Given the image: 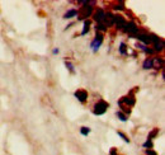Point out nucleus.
I'll list each match as a JSON object with an SVG mask.
<instances>
[{
	"mask_svg": "<svg viewBox=\"0 0 165 155\" xmlns=\"http://www.w3.org/2000/svg\"><path fill=\"white\" fill-rule=\"evenodd\" d=\"M80 4L85 5V6H81V9H80V19H84V18H87V17H90L91 15V13H93V8L90 6V4H94V3H91V2H80Z\"/></svg>",
	"mask_w": 165,
	"mask_h": 155,
	"instance_id": "1",
	"label": "nucleus"
},
{
	"mask_svg": "<svg viewBox=\"0 0 165 155\" xmlns=\"http://www.w3.org/2000/svg\"><path fill=\"white\" fill-rule=\"evenodd\" d=\"M108 107H109V104L107 103V102L99 101V102L94 105V109H93V112H94V115H103Z\"/></svg>",
	"mask_w": 165,
	"mask_h": 155,
	"instance_id": "2",
	"label": "nucleus"
},
{
	"mask_svg": "<svg viewBox=\"0 0 165 155\" xmlns=\"http://www.w3.org/2000/svg\"><path fill=\"white\" fill-rule=\"evenodd\" d=\"M102 42H103V36L100 33H98L97 36H95V38H94V41L91 42V48L94 51H97L98 48H99V46L102 45Z\"/></svg>",
	"mask_w": 165,
	"mask_h": 155,
	"instance_id": "3",
	"label": "nucleus"
},
{
	"mask_svg": "<svg viewBox=\"0 0 165 155\" xmlns=\"http://www.w3.org/2000/svg\"><path fill=\"white\" fill-rule=\"evenodd\" d=\"M125 104H127L128 108L132 107V105L135 104V98H133L132 95H130V97H123V98H122V99L119 101V105H125Z\"/></svg>",
	"mask_w": 165,
	"mask_h": 155,
	"instance_id": "4",
	"label": "nucleus"
},
{
	"mask_svg": "<svg viewBox=\"0 0 165 155\" xmlns=\"http://www.w3.org/2000/svg\"><path fill=\"white\" fill-rule=\"evenodd\" d=\"M75 97H76L81 103H85V102H87V99H88V93H87L85 90L80 89V90H76V91H75Z\"/></svg>",
	"mask_w": 165,
	"mask_h": 155,
	"instance_id": "5",
	"label": "nucleus"
},
{
	"mask_svg": "<svg viewBox=\"0 0 165 155\" xmlns=\"http://www.w3.org/2000/svg\"><path fill=\"white\" fill-rule=\"evenodd\" d=\"M105 18H107V14L102 10V9H98L97 12H95V14H94V19L95 20H98V22L102 24L104 20H105Z\"/></svg>",
	"mask_w": 165,
	"mask_h": 155,
	"instance_id": "6",
	"label": "nucleus"
},
{
	"mask_svg": "<svg viewBox=\"0 0 165 155\" xmlns=\"http://www.w3.org/2000/svg\"><path fill=\"white\" fill-rule=\"evenodd\" d=\"M113 23H116L119 28L126 27V22H125V19L122 18V17H114V18H113Z\"/></svg>",
	"mask_w": 165,
	"mask_h": 155,
	"instance_id": "7",
	"label": "nucleus"
},
{
	"mask_svg": "<svg viewBox=\"0 0 165 155\" xmlns=\"http://www.w3.org/2000/svg\"><path fill=\"white\" fill-rule=\"evenodd\" d=\"M127 28H126V29H127V32L128 33H131V34H135V33H137V27H136V24L135 23H128L127 26H126Z\"/></svg>",
	"mask_w": 165,
	"mask_h": 155,
	"instance_id": "8",
	"label": "nucleus"
},
{
	"mask_svg": "<svg viewBox=\"0 0 165 155\" xmlns=\"http://www.w3.org/2000/svg\"><path fill=\"white\" fill-rule=\"evenodd\" d=\"M77 14V10L76 9H71V10H69L67 13H65V15H64V18H73V17H75Z\"/></svg>",
	"mask_w": 165,
	"mask_h": 155,
	"instance_id": "9",
	"label": "nucleus"
},
{
	"mask_svg": "<svg viewBox=\"0 0 165 155\" xmlns=\"http://www.w3.org/2000/svg\"><path fill=\"white\" fill-rule=\"evenodd\" d=\"M143 69H151L153 67V59H146L143 61Z\"/></svg>",
	"mask_w": 165,
	"mask_h": 155,
	"instance_id": "10",
	"label": "nucleus"
},
{
	"mask_svg": "<svg viewBox=\"0 0 165 155\" xmlns=\"http://www.w3.org/2000/svg\"><path fill=\"white\" fill-rule=\"evenodd\" d=\"M89 26H90V22L87 19L84 22V28H83V32H81V34H87L88 32H89Z\"/></svg>",
	"mask_w": 165,
	"mask_h": 155,
	"instance_id": "11",
	"label": "nucleus"
},
{
	"mask_svg": "<svg viewBox=\"0 0 165 155\" xmlns=\"http://www.w3.org/2000/svg\"><path fill=\"white\" fill-rule=\"evenodd\" d=\"M157 132H159V129H155L151 133H150V135H149V137H147V140H150V141H151V140H153V137H155L156 135H157Z\"/></svg>",
	"mask_w": 165,
	"mask_h": 155,
	"instance_id": "12",
	"label": "nucleus"
},
{
	"mask_svg": "<svg viewBox=\"0 0 165 155\" xmlns=\"http://www.w3.org/2000/svg\"><path fill=\"white\" fill-rule=\"evenodd\" d=\"M117 117L121 119V121H126V119H127V117H126V115H123V113H122V112L119 111V112H117Z\"/></svg>",
	"mask_w": 165,
	"mask_h": 155,
	"instance_id": "13",
	"label": "nucleus"
},
{
	"mask_svg": "<svg viewBox=\"0 0 165 155\" xmlns=\"http://www.w3.org/2000/svg\"><path fill=\"white\" fill-rule=\"evenodd\" d=\"M80 132H81V135H84V136H87V135H88V133L90 132V129H89V127H81Z\"/></svg>",
	"mask_w": 165,
	"mask_h": 155,
	"instance_id": "14",
	"label": "nucleus"
},
{
	"mask_svg": "<svg viewBox=\"0 0 165 155\" xmlns=\"http://www.w3.org/2000/svg\"><path fill=\"white\" fill-rule=\"evenodd\" d=\"M65 65H66V67H67V69L70 70V71H71V73H74V65H73V64H71V62L66 61V62H65Z\"/></svg>",
	"mask_w": 165,
	"mask_h": 155,
	"instance_id": "15",
	"label": "nucleus"
},
{
	"mask_svg": "<svg viewBox=\"0 0 165 155\" xmlns=\"http://www.w3.org/2000/svg\"><path fill=\"white\" fill-rule=\"evenodd\" d=\"M119 51H121V53H122V55H125V53H126V45H125V43H121Z\"/></svg>",
	"mask_w": 165,
	"mask_h": 155,
	"instance_id": "16",
	"label": "nucleus"
},
{
	"mask_svg": "<svg viewBox=\"0 0 165 155\" xmlns=\"http://www.w3.org/2000/svg\"><path fill=\"white\" fill-rule=\"evenodd\" d=\"M118 135H119V136H121L122 139H123V140H125V141H126V143H130V139H127V136L125 135V133H123V132H118Z\"/></svg>",
	"mask_w": 165,
	"mask_h": 155,
	"instance_id": "17",
	"label": "nucleus"
},
{
	"mask_svg": "<svg viewBox=\"0 0 165 155\" xmlns=\"http://www.w3.org/2000/svg\"><path fill=\"white\" fill-rule=\"evenodd\" d=\"M97 29H100V31H105V26H104V24H100V23H99V24L97 26Z\"/></svg>",
	"mask_w": 165,
	"mask_h": 155,
	"instance_id": "18",
	"label": "nucleus"
},
{
	"mask_svg": "<svg viewBox=\"0 0 165 155\" xmlns=\"http://www.w3.org/2000/svg\"><path fill=\"white\" fill-rule=\"evenodd\" d=\"M146 153H147V155H157V154L155 153V151H153V150H150V149H149V150H147Z\"/></svg>",
	"mask_w": 165,
	"mask_h": 155,
	"instance_id": "19",
	"label": "nucleus"
},
{
	"mask_svg": "<svg viewBox=\"0 0 165 155\" xmlns=\"http://www.w3.org/2000/svg\"><path fill=\"white\" fill-rule=\"evenodd\" d=\"M111 155H117V150L114 149V147H113V149H112V151H111Z\"/></svg>",
	"mask_w": 165,
	"mask_h": 155,
	"instance_id": "20",
	"label": "nucleus"
},
{
	"mask_svg": "<svg viewBox=\"0 0 165 155\" xmlns=\"http://www.w3.org/2000/svg\"><path fill=\"white\" fill-rule=\"evenodd\" d=\"M53 53H59V48H55V50H53Z\"/></svg>",
	"mask_w": 165,
	"mask_h": 155,
	"instance_id": "21",
	"label": "nucleus"
}]
</instances>
